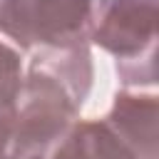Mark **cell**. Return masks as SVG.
Segmentation results:
<instances>
[{"instance_id": "6da1fadb", "label": "cell", "mask_w": 159, "mask_h": 159, "mask_svg": "<svg viewBox=\"0 0 159 159\" xmlns=\"http://www.w3.org/2000/svg\"><path fill=\"white\" fill-rule=\"evenodd\" d=\"M89 40L117 57L124 87L157 80V0H94Z\"/></svg>"}, {"instance_id": "7a4b0ae2", "label": "cell", "mask_w": 159, "mask_h": 159, "mask_svg": "<svg viewBox=\"0 0 159 159\" xmlns=\"http://www.w3.org/2000/svg\"><path fill=\"white\" fill-rule=\"evenodd\" d=\"M80 104L52 75L27 67L17 97V117L10 139V159H47L52 147L77 122Z\"/></svg>"}, {"instance_id": "3957f363", "label": "cell", "mask_w": 159, "mask_h": 159, "mask_svg": "<svg viewBox=\"0 0 159 159\" xmlns=\"http://www.w3.org/2000/svg\"><path fill=\"white\" fill-rule=\"evenodd\" d=\"M94 0H0V32L20 50H60L89 42Z\"/></svg>"}, {"instance_id": "277c9868", "label": "cell", "mask_w": 159, "mask_h": 159, "mask_svg": "<svg viewBox=\"0 0 159 159\" xmlns=\"http://www.w3.org/2000/svg\"><path fill=\"white\" fill-rule=\"evenodd\" d=\"M157 117L159 104L154 94L119 92L104 122L137 159H157Z\"/></svg>"}, {"instance_id": "5b68a950", "label": "cell", "mask_w": 159, "mask_h": 159, "mask_svg": "<svg viewBox=\"0 0 159 159\" xmlns=\"http://www.w3.org/2000/svg\"><path fill=\"white\" fill-rule=\"evenodd\" d=\"M47 159H137L132 149L107 127L104 119L75 122L52 147Z\"/></svg>"}, {"instance_id": "8992f818", "label": "cell", "mask_w": 159, "mask_h": 159, "mask_svg": "<svg viewBox=\"0 0 159 159\" xmlns=\"http://www.w3.org/2000/svg\"><path fill=\"white\" fill-rule=\"evenodd\" d=\"M22 89L20 52L0 40V157L7 154L17 117V97Z\"/></svg>"}, {"instance_id": "52a82bcc", "label": "cell", "mask_w": 159, "mask_h": 159, "mask_svg": "<svg viewBox=\"0 0 159 159\" xmlns=\"http://www.w3.org/2000/svg\"><path fill=\"white\" fill-rule=\"evenodd\" d=\"M0 159H10V157H7V154H2V157H0Z\"/></svg>"}]
</instances>
